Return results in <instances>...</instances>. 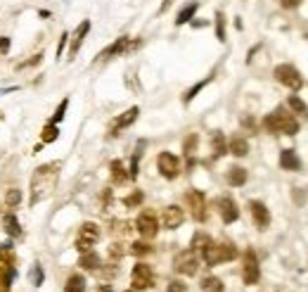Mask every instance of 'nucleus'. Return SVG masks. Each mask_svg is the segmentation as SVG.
I'll use <instances>...</instances> for the list:
<instances>
[{
  "label": "nucleus",
  "instance_id": "nucleus-12",
  "mask_svg": "<svg viewBox=\"0 0 308 292\" xmlns=\"http://www.w3.org/2000/svg\"><path fill=\"white\" fill-rule=\"evenodd\" d=\"M218 214H221V219L223 223H235L239 219V209H237V202L232 198H221L218 200Z\"/></svg>",
  "mask_w": 308,
  "mask_h": 292
},
{
  "label": "nucleus",
  "instance_id": "nucleus-42",
  "mask_svg": "<svg viewBox=\"0 0 308 292\" xmlns=\"http://www.w3.org/2000/svg\"><path fill=\"white\" fill-rule=\"evenodd\" d=\"M97 292H114V290H112L109 285H102V287H100V290H97Z\"/></svg>",
  "mask_w": 308,
  "mask_h": 292
},
{
  "label": "nucleus",
  "instance_id": "nucleus-6",
  "mask_svg": "<svg viewBox=\"0 0 308 292\" xmlns=\"http://www.w3.org/2000/svg\"><path fill=\"white\" fill-rule=\"evenodd\" d=\"M261 278V266H259V259H256L254 250H246L244 259H242V280L244 285H256Z\"/></svg>",
  "mask_w": 308,
  "mask_h": 292
},
{
  "label": "nucleus",
  "instance_id": "nucleus-32",
  "mask_svg": "<svg viewBox=\"0 0 308 292\" xmlns=\"http://www.w3.org/2000/svg\"><path fill=\"white\" fill-rule=\"evenodd\" d=\"M19 202H22V190H19V188L8 190V195H5V205L12 209V207H17Z\"/></svg>",
  "mask_w": 308,
  "mask_h": 292
},
{
  "label": "nucleus",
  "instance_id": "nucleus-8",
  "mask_svg": "<svg viewBox=\"0 0 308 292\" xmlns=\"http://www.w3.org/2000/svg\"><path fill=\"white\" fill-rule=\"evenodd\" d=\"M157 169H159V174H162L164 178L173 181V178H178V174H180V159H178L173 152H159V157H157Z\"/></svg>",
  "mask_w": 308,
  "mask_h": 292
},
{
  "label": "nucleus",
  "instance_id": "nucleus-14",
  "mask_svg": "<svg viewBox=\"0 0 308 292\" xmlns=\"http://www.w3.org/2000/svg\"><path fill=\"white\" fill-rule=\"evenodd\" d=\"M88 31H90V22L85 19V22L78 24V29L74 31V36H71V47H69V60H74L76 57V53L81 50V45H83L85 36H88Z\"/></svg>",
  "mask_w": 308,
  "mask_h": 292
},
{
  "label": "nucleus",
  "instance_id": "nucleus-22",
  "mask_svg": "<svg viewBox=\"0 0 308 292\" xmlns=\"http://www.w3.org/2000/svg\"><path fill=\"white\" fill-rule=\"evenodd\" d=\"M64 292H85V278L81 276V273H71V276L67 278Z\"/></svg>",
  "mask_w": 308,
  "mask_h": 292
},
{
  "label": "nucleus",
  "instance_id": "nucleus-29",
  "mask_svg": "<svg viewBox=\"0 0 308 292\" xmlns=\"http://www.w3.org/2000/svg\"><path fill=\"white\" fill-rule=\"evenodd\" d=\"M197 142H199V135H197V133H190L187 138H185V142H183L185 157H192V155H194V148H197Z\"/></svg>",
  "mask_w": 308,
  "mask_h": 292
},
{
  "label": "nucleus",
  "instance_id": "nucleus-19",
  "mask_svg": "<svg viewBox=\"0 0 308 292\" xmlns=\"http://www.w3.org/2000/svg\"><path fill=\"white\" fill-rule=\"evenodd\" d=\"M228 152L235 155V157H244V155H249V142H246V138H242V135H232L230 142H228Z\"/></svg>",
  "mask_w": 308,
  "mask_h": 292
},
{
  "label": "nucleus",
  "instance_id": "nucleus-38",
  "mask_svg": "<svg viewBox=\"0 0 308 292\" xmlns=\"http://www.w3.org/2000/svg\"><path fill=\"white\" fill-rule=\"evenodd\" d=\"M69 38H71V33H69V31H64V33H62L60 45H57V57H62V53H64V45L69 43Z\"/></svg>",
  "mask_w": 308,
  "mask_h": 292
},
{
  "label": "nucleus",
  "instance_id": "nucleus-25",
  "mask_svg": "<svg viewBox=\"0 0 308 292\" xmlns=\"http://www.w3.org/2000/svg\"><path fill=\"white\" fill-rule=\"evenodd\" d=\"M5 230L10 233V237H22V226L15 214H5Z\"/></svg>",
  "mask_w": 308,
  "mask_h": 292
},
{
  "label": "nucleus",
  "instance_id": "nucleus-3",
  "mask_svg": "<svg viewBox=\"0 0 308 292\" xmlns=\"http://www.w3.org/2000/svg\"><path fill=\"white\" fill-rule=\"evenodd\" d=\"M173 269H176V273H180V276H194L197 269H199V254L194 252L192 247L178 252L176 259H173Z\"/></svg>",
  "mask_w": 308,
  "mask_h": 292
},
{
  "label": "nucleus",
  "instance_id": "nucleus-31",
  "mask_svg": "<svg viewBox=\"0 0 308 292\" xmlns=\"http://www.w3.org/2000/svg\"><path fill=\"white\" fill-rule=\"evenodd\" d=\"M216 38L225 43V17L223 12H216Z\"/></svg>",
  "mask_w": 308,
  "mask_h": 292
},
{
  "label": "nucleus",
  "instance_id": "nucleus-17",
  "mask_svg": "<svg viewBox=\"0 0 308 292\" xmlns=\"http://www.w3.org/2000/svg\"><path fill=\"white\" fill-rule=\"evenodd\" d=\"M225 178H228V185H232V188H239V185H244L246 178H249V174H246L244 166H230L228 169V174H225Z\"/></svg>",
  "mask_w": 308,
  "mask_h": 292
},
{
  "label": "nucleus",
  "instance_id": "nucleus-36",
  "mask_svg": "<svg viewBox=\"0 0 308 292\" xmlns=\"http://www.w3.org/2000/svg\"><path fill=\"white\" fill-rule=\"evenodd\" d=\"M131 252L135 254V257H142V254H149V252H152V247L147 245V242H133V245H131Z\"/></svg>",
  "mask_w": 308,
  "mask_h": 292
},
{
  "label": "nucleus",
  "instance_id": "nucleus-10",
  "mask_svg": "<svg viewBox=\"0 0 308 292\" xmlns=\"http://www.w3.org/2000/svg\"><path fill=\"white\" fill-rule=\"evenodd\" d=\"M97 240H100V228L95 223H83L76 237V250L78 252H88V250H92V245Z\"/></svg>",
  "mask_w": 308,
  "mask_h": 292
},
{
  "label": "nucleus",
  "instance_id": "nucleus-40",
  "mask_svg": "<svg viewBox=\"0 0 308 292\" xmlns=\"http://www.w3.org/2000/svg\"><path fill=\"white\" fill-rule=\"evenodd\" d=\"M280 5L285 10H294V8H299L301 5V0H280Z\"/></svg>",
  "mask_w": 308,
  "mask_h": 292
},
{
  "label": "nucleus",
  "instance_id": "nucleus-13",
  "mask_svg": "<svg viewBox=\"0 0 308 292\" xmlns=\"http://www.w3.org/2000/svg\"><path fill=\"white\" fill-rule=\"evenodd\" d=\"M249 209H251V216H254V223L256 228L266 230L270 226V212L268 207L263 205V202H259V200H254V202H249Z\"/></svg>",
  "mask_w": 308,
  "mask_h": 292
},
{
  "label": "nucleus",
  "instance_id": "nucleus-33",
  "mask_svg": "<svg viewBox=\"0 0 308 292\" xmlns=\"http://www.w3.org/2000/svg\"><path fill=\"white\" fill-rule=\"evenodd\" d=\"M67 107H69V98H64V100L57 105V110H55L53 119H50V124H60L62 119H64V112H67Z\"/></svg>",
  "mask_w": 308,
  "mask_h": 292
},
{
  "label": "nucleus",
  "instance_id": "nucleus-11",
  "mask_svg": "<svg viewBox=\"0 0 308 292\" xmlns=\"http://www.w3.org/2000/svg\"><path fill=\"white\" fill-rule=\"evenodd\" d=\"M185 221V212L180 209L178 205H169L166 209L162 212V226L169 230H176L180 223Z\"/></svg>",
  "mask_w": 308,
  "mask_h": 292
},
{
  "label": "nucleus",
  "instance_id": "nucleus-20",
  "mask_svg": "<svg viewBox=\"0 0 308 292\" xmlns=\"http://www.w3.org/2000/svg\"><path fill=\"white\" fill-rule=\"evenodd\" d=\"M78 266L85 271H97L102 266V259L97 252H92V250H88V252H83V257H81V261H78Z\"/></svg>",
  "mask_w": 308,
  "mask_h": 292
},
{
  "label": "nucleus",
  "instance_id": "nucleus-16",
  "mask_svg": "<svg viewBox=\"0 0 308 292\" xmlns=\"http://www.w3.org/2000/svg\"><path fill=\"white\" fill-rule=\"evenodd\" d=\"M138 114H140V110L138 107H131V110H126L121 114V117L116 119L114 121V128H112V135H119V131H123V128H128L133 124V121H135V119H138Z\"/></svg>",
  "mask_w": 308,
  "mask_h": 292
},
{
  "label": "nucleus",
  "instance_id": "nucleus-34",
  "mask_svg": "<svg viewBox=\"0 0 308 292\" xmlns=\"http://www.w3.org/2000/svg\"><path fill=\"white\" fill-rule=\"evenodd\" d=\"M31 283L36 285V287H40V285H43V280H45V273H43V266H38V264H36V266H33V269H31Z\"/></svg>",
  "mask_w": 308,
  "mask_h": 292
},
{
  "label": "nucleus",
  "instance_id": "nucleus-30",
  "mask_svg": "<svg viewBox=\"0 0 308 292\" xmlns=\"http://www.w3.org/2000/svg\"><path fill=\"white\" fill-rule=\"evenodd\" d=\"M43 142H55L57 138H60V128H57V124H47L45 128H43Z\"/></svg>",
  "mask_w": 308,
  "mask_h": 292
},
{
  "label": "nucleus",
  "instance_id": "nucleus-7",
  "mask_svg": "<svg viewBox=\"0 0 308 292\" xmlns=\"http://www.w3.org/2000/svg\"><path fill=\"white\" fill-rule=\"evenodd\" d=\"M135 226H138L140 235L145 237V240H152V237L159 233V216H157L152 209H142L138 216V221H135Z\"/></svg>",
  "mask_w": 308,
  "mask_h": 292
},
{
  "label": "nucleus",
  "instance_id": "nucleus-37",
  "mask_svg": "<svg viewBox=\"0 0 308 292\" xmlns=\"http://www.w3.org/2000/svg\"><path fill=\"white\" fill-rule=\"evenodd\" d=\"M166 292H187V285H185L183 280H171Z\"/></svg>",
  "mask_w": 308,
  "mask_h": 292
},
{
  "label": "nucleus",
  "instance_id": "nucleus-4",
  "mask_svg": "<svg viewBox=\"0 0 308 292\" xmlns=\"http://www.w3.org/2000/svg\"><path fill=\"white\" fill-rule=\"evenodd\" d=\"M273 76H275L282 86L292 88V90H299L301 86H303V79H301V74L296 67H292V64H277L275 71H273Z\"/></svg>",
  "mask_w": 308,
  "mask_h": 292
},
{
  "label": "nucleus",
  "instance_id": "nucleus-1",
  "mask_svg": "<svg viewBox=\"0 0 308 292\" xmlns=\"http://www.w3.org/2000/svg\"><path fill=\"white\" fill-rule=\"evenodd\" d=\"M57 164H43L36 169V174L31 178V200L29 205H36L43 198H47L55 190V183H57Z\"/></svg>",
  "mask_w": 308,
  "mask_h": 292
},
{
  "label": "nucleus",
  "instance_id": "nucleus-18",
  "mask_svg": "<svg viewBox=\"0 0 308 292\" xmlns=\"http://www.w3.org/2000/svg\"><path fill=\"white\" fill-rule=\"evenodd\" d=\"M280 166L285 171H299L301 169V159L294 150H282L280 152Z\"/></svg>",
  "mask_w": 308,
  "mask_h": 292
},
{
  "label": "nucleus",
  "instance_id": "nucleus-43",
  "mask_svg": "<svg viewBox=\"0 0 308 292\" xmlns=\"http://www.w3.org/2000/svg\"><path fill=\"white\" fill-rule=\"evenodd\" d=\"M126 292H135V290H126Z\"/></svg>",
  "mask_w": 308,
  "mask_h": 292
},
{
  "label": "nucleus",
  "instance_id": "nucleus-9",
  "mask_svg": "<svg viewBox=\"0 0 308 292\" xmlns=\"http://www.w3.org/2000/svg\"><path fill=\"white\" fill-rule=\"evenodd\" d=\"M131 283H133V290H147V287H152L154 285V271L152 266H147V264H135L133 266V273H131Z\"/></svg>",
  "mask_w": 308,
  "mask_h": 292
},
{
  "label": "nucleus",
  "instance_id": "nucleus-41",
  "mask_svg": "<svg viewBox=\"0 0 308 292\" xmlns=\"http://www.w3.org/2000/svg\"><path fill=\"white\" fill-rule=\"evenodd\" d=\"M294 202H296V205H303V202H306V192H299V188H294Z\"/></svg>",
  "mask_w": 308,
  "mask_h": 292
},
{
  "label": "nucleus",
  "instance_id": "nucleus-28",
  "mask_svg": "<svg viewBox=\"0 0 308 292\" xmlns=\"http://www.w3.org/2000/svg\"><path fill=\"white\" fill-rule=\"evenodd\" d=\"M207 83H211V76H207V79H201L199 83H194V86H192V88H190V90H187V93L183 95V103H192V100H194V95L199 93V90H201V88H204V86H207Z\"/></svg>",
  "mask_w": 308,
  "mask_h": 292
},
{
  "label": "nucleus",
  "instance_id": "nucleus-2",
  "mask_svg": "<svg viewBox=\"0 0 308 292\" xmlns=\"http://www.w3.org/2000/svg\"><path fill=\"white\" fill-rule=\"evenodd\" d=\"M263 128L268 133H275V135H296L299 133V121L285 110V107H275L270 112L268 117L263 119Z\"/></svg>",
  "mask_w": 308,
  "mask_h": 292
},
{
  "label": "nucleus",
  "instance_id": "nucleus-35",
  "mask_svg": "<svg viewBox=\"0 0 308 292\" xmlns=\"http://www.w3.org/2000/svg\"><path fill=\"white\" fill-rule=\"evenodd\" d=\"M142 200H145V195H142V190H135V192H133V195H128V198L123 200V205L126 207H138V205H142Z\"/></svg>",
  "mask_w": 308,
  "mask_h": 292
},
{
  "label": "nucleus",
  "instance_id": "nucleus-21",
  "mask_svg": "<svg viewBox=\"0 0 308 292\" xmlns=\"http://www.w3.org/2000/svg\"><path fill=\"white\" fill-rule=\"evenodd\" d=\"M199 10V3L194 0V3H190V5H185L180 12H178V19H176V24L178 26H183V24H187V22H192L194 19V12Z\"/></svg>",
  "mask_w": 308,
  "mask_h": 292
},
{
  "label": "nucleus",
  "instance_id": "nucleus-23",
  "mask_svg": "<svg viewBox=\"0 0 308 292\" xmlns=\"http://www.w3.org/2000/svg\"><path fill=\"white\" fill-rule=\"evenodd\" d=\"M109 169H112V178H114V183H126L128 178H131V176H128V171H126V166H123L121 159H114Z\"/></svg>",
  "mask_w": 308,
  "mask_h": 292
},
{
  "label": "nucleus",
  "instance_id": "nucleus-39",
  "mask_svg": "<svg viewBox=\"0 0 308 292\" xmlns=\"http://www.w3.org/2000/svg\"><path fill=\"white\" fill-rule=\"evenodd\" d=\"M10 45H12V40H10L8 36H0V55H8Z\"/></svg>",
  "mask_w": 308,
  "mask_h": 292
},
{
  "label": "nucleus",
  "instance_id": "nucleus-27",
  "mask_svg": "<svg viewBox=\"0 0 308 292\" xmlns=\"http://www.w3.org/2000/svg\"><path fill=\"white\" fill-rule=\"evenodd\" d=\"M211 145H214V155H216V157H223L225 152H228L223 133H214V138H211Z\"/></svg>",
  "mask_w": 308,
  "mask_h": 292
},
{
  "label": "nucleus",
  "instance_id": "nucleus-5",
  "mask_svg": "<svg viewBox=\"0 0 308 292\" xmlns=\"http://www.w3.org/2000/svg\"><path fill=\"white\" fill-rule=\"evenodd\" d=\"M185 205H187L194 221H204L207 219V198H204V192H199V190H187L185 192Z\"/></svg>",
  "mask_w": 308,
  "mask_h": 292
},
{
  "label": "nucleus",
  "instance_id": "nucleus-15",
  "mask_svg": "<svg viewBox=\"0 0 308 292\" xmlns=\"http://www.w3.org/2000/svg\"><path fill=\"white\" fill-rule=\"evenodd\" d=\"M131 45H133L131 38H128V36H121V38H116L109 47H105V50H102V53H100V60H109V57L123 55L126 50H131Z\"/></svg>",
  "mask_w": 308,
  "mask_h": 292
},
{
  "label": "nucleus",
  "instance_id": "nucleus-26",
  "mask_svg": "<svg viewBox=\"0 0 308 292\" xmlns=\"http://www.w3.org/2000/svg\"><path fill=\"white\" fill-rule=\"evenodd\" d=\"M289 110L294 112V114H301V117L308 119V105L301 100V98H296V95H292L289 98Z\"/></svg>",
  "mask_w": 308,
  "mask_h": 292
},
{
  "label": "nucleus",
  "instance_id": "nucleus-24",
  "mask_svg": "<svg viewBox=\"0 0 308 292\" xmlns=\"http://www.w3.org/2000/svg\"><path fill=\"white\" fill-rule=\"evenodd\" d=\"M223 280L216 276H207L201 280V292H223Z\"/></svg>",
  "mask_w": 308,
  "mask_h": 292
}]
</instances>
